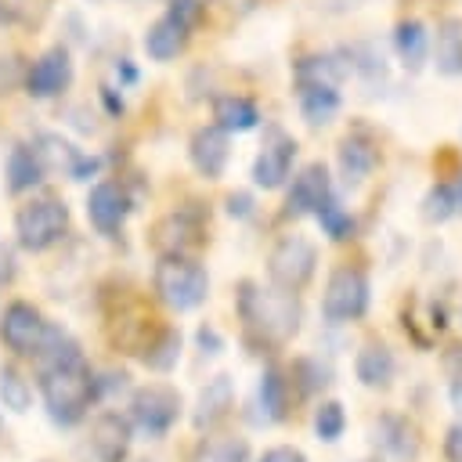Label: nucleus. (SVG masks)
Wrapping results in <instances>:
<instances>
[{
    "label": "nucleus",
    "instance_id": "obj_15",
    "mask_svg": "<svg viewBox=\"0 0 462 462\" xmlns=\"http://www.w3.org/2000/svg\"><path fill=\"white\" fill-rule=\"evenodd\" d=\"M188 155H191V166L206 177V180H217L224 170H227V159H231V141H227V130H220L217 123L209 126H199L188 141Z\"/></svg>",
    "mask_w": 462,
    "mask_h": 462
},
{
    "label": "nucleus",
    "instance_id": "obj_27",
    "mask_svg": "<svg viewBox=\"0 0 462 462\" xmlns=\"http://www.w3.org/2000/svg\"><path fill=\"white\" fill-rule=\"evenodd\" d=\"M393 47H397V58L404 61V69H419L430 54V32L422 22H401L397 32H393Z\"/></svg>",
    "mask_w": 462,
    "mask_h": 462
},
{
    "label": "nucleus",
    "instance_id": "obj_42",
    "mask_svg": "<svg viewBox=\"0 0 462 462\" xmlns=\"http://www.w3.org/2000/svg\"><path fill=\"white\" fill-rule=\"evenodd\" d=\"M444 458L448 462H462V422L448 426V433H444Z\"/></svg>",
    "mask_w": 462,
    "mask_h": 462
},
{
    "label": "nucleus",
    "instance_id": "obj_31",
    "mask_svg": "<svg viewBox=\"0 0 462 462\" xmlns=\"http://www.w3.org/2000/svg\"><path fill=\"white\" fill-rule=\"evenodd\" d=\"M0 404L7 411H14V415L29 411V404H32V386H29V379L14 365L0 368Z\"/></svg>",
    "mask_w": 462,
    "mask_h": 462
},
{
    "label": "nucleus",
    "instance_id": "obj_21",
    "mask_svg": "<svg viewBox=\"0 0 462 462\" xmlns=\"http://www.w3.org/2000/svg\"><path fill=\"white\" fill-rule=\"evenodd\" d=\"M289 390H292V383L285 379V372L278 365H267L260 372V386H256L260 422H282L289 415Z\"/></svg>",
    "mask_w": 462,
    "mask_h": 462
},
{
    "label": "nucleus",
    "instance_id": "obj_44",
    "mask_svg": "<svg viewBox=\"0 0 462 462\" xmlns=\"http://www.w3.org/2000/svg\"><path fill=\"white\" fill-rule=\"evenodd\" d=\"M14 278V253L0 242V285H7Z\"/></svg>",
    "mask_w": 462,
    "mask_h": 462
},
{
    "label": "nucleus",
    "instance_id": "obj_37",
    "mask_svg": "<svg viewBox=\"0 0 462 462\" xmlns=\"http://www.w3.org/2000/svg\"><path fill=\"white\" fill-rule=\"evenodd\" d=\"M440 368H444L448 383H462V339H455L440 350Z\"/></svg>",
    "mask_w": 462,
    "mask_h": 462
},
{
    "label": "nucleus",
    "instance_id": "obj_45",
    "mask_svg": "<svg viewBox=\"0 0 462 462\" xmlns=\"http://www.w3.org/2000/svg\"><path fill=\"white\" fill-rule=\"evenodd\" d=\"M448 397H451L455 411H462V383H448Z\"/></svg>",
    "mask_w": 462,
    "mask_h": 462
},
{
    "label": "nucleus",
    "instance_id": "obj_47",
    "mask_svg": "<svg viewBox=\"0 0 462 462\" xmlns=\"http://www.w3.org/2000/svg\"><path fill=\"white\" fill-rule=\"evenodd\" d=\"M365 462H375V458H365Z\"/></svg>",
    "mask_w": 462,
    "mask_h": 462
},
{
    "label": "nucleus",
    "instance_id": "obj_3",
    "mask_svg": "<svg viewBox=\"0 0 462 462\" xmlns=\"http://www.w3.org/2000/svg\"><path fill=\"white\" fill-rule=\"evenodd\" d=\"M152 285H155V296L170 310H177V314L195 310L209 296V274L191 256H159L155 274H152Z\"/></svg>",
    "mask_w": 462,
    "mask_h": 462
},
{
    "label": "nucleus",
    "instance_id": "obj_40",
    "mask_svg": "<svg viewBox=\"0 0 462 462\" xmlns=\"http://www.w3.org/2000/svg\"><path fill=\"white\" fill-rule=\"evenodd\" d=\"M256 462H307V455H303L300 448H292V444H274V448H267Z\"/></svg>",
    "mask_w": 462,
    "mask_h": 462
},
{
    "label": "nucleus",
    "instance_id": "obj_35",
    "mask_svg": "<svg viewBox=\"0 0 462 462\" xmlns=\"http://www.w3.org/2000/svg\"><path fill=\"white\" fill-rule=\"evenodd\" d=\"M343 430H346V411H343V404H339V401H321V404L314 408V433H318V440L332 444V440L343 437Z\"/></svg>",
    "mask_w": 462,
    "mask_h": 462
},
{
    "label": "nucleus",
    "instance_id": "obj_22",
    "mask_svg": "<svg viewBox=\"0 0 462 462\" xmlns=\"http://www.w3.org/2000/svg\"><path fill=\"white\" fill-rule=\"evenodd\" d=\"M188 36H191V29L184 25V22H177L170 11L144 32V51H148V58H155V61H170V58H177L184 47H188Z\"/></svg>",
    "mask_w": 462,
    "mask_h": 462
},
{
    "label": "nucleus",
    "instance_id": "obj_24",
    "mask_svg": "<svg viewBox=\"0 0 462 462\" xmlns=\"http://www.w3.org/2000/svg\"><path fill=\"white\" fill-rule=\"evenodd\" d=\"M213 123L227 134H245L260 123V108L253 97H242V94H220L213 101Z\"/></svg>",
    "mask_w": 462,
    "mask_h": 462
},
{
    "label": "nucleus",
    "instance_id": "obj_4",
    "mask_svg": "<svg viewBox=\"0 0 462 462\" xmlns=\"http://www.w3.org/2000/svg\"><path fill=\"white\" fill-rule=\"evenodd\" d=\"M69 235V206L61 199H36L14 213V238L29 253H43Z\"/></svg>",
    "mask_w": 462,
    "mask_h": 462
},
{
    "label": "nucleus",
    "instance_id": "obj_20",
    "mask_svg": "<svg viewBox=\"0 0 462 462\" xmlns=\"http://www.w3.org/2000/svg\"><path fill=\"white\" fill-rule=\"evenodd\" d=\"M336 162H339V173H343L346 184H361L379 166V144L372 137H365V134H346L339 141Z\"/></svg>",
    "mask_w": 462,
    "mask_h": 462
},
{
    "label": "nucleus",
    "instance_id": "obj_12",
    "mask_svg": "<svg viewBox=\"0 0 462 462\" xmlns=\"http://www.w3.org/2000/svg\"><path fill=\"white\" fill-rule=\"evenodd\" d=\"M292 159H296V141H292L282 126H267L263 148H260V155L253 159V184L263 188V191L282 188V184L289 180Z\"/></svg>",
    "mask_w": 462,
    "mask_h": 462
},
{
    "label": "nucleus",
    "instance_id": "obj_23",
    "mask_svg": "<svg viewBox=\"0 0 462 462\" xmlns=\"http://www.w3.org/2000/svg\"><path fill=\"white\" fill-rule=\"evenodd\" d=\"M296 101H300V116L310 126H325L343 105V97L332 83H296Z\"/></svg>",
    "mask_w": 462,
    "mask_h": 462
},
{
    "label": "nucleus",
    "instance_id": "obj_8",
    "mask_svg": "<svg viewBox=\"0 0 462 462\" xmlns=\"http://www.w3.org/2000/svg\"><path fill=\"white\" fill-rule=\"evenodd\" d=\"M47 328H51V321L40 314V307H32L25 300L7 303L0 314V343L14 357H36V350L47 339Z\"/></svg>",
    "mask_w": 462,
    "mask_h": 462
},
{
    "label": "nucleus",
    "instance_id": "obj_5",
    "mask_svg": "<svg viewBox=\"0 0 462 462\" xmlns=\"http://www.w3.org/2000/svg\"><path fill=\"white\" fill-rule=\"evenodd\" d=\"M184 411L180 393L170 383H144L130 393V426L144 437H166Z\"/></svg>",
    "mask_w": 462,
    "mask_h": 462
},
{
    "label": "nucleus",
    "instance_id": "obj_10",
    "mask_svg": "<svg viewBox=\"0 0 462 462\" xmlns=\"http://www.w3.org/2000/svg\"><path fill=\"white\" fill-rule=\"evenodd\" d=\"M372 448L379 451V462H415L422 451V437L408 415L383 411L372 422Z\"/></svg>",
    "mask_w": 462,
    "mask_h": 462
},
{
    "label": "nucleus",
    "instance_id": "obj_11",
    "mask_svg": "<svg viewBox=\"0 0 462 462\" xmlns=\"http://www.w3.org/2000/svg\"><path fill=\"white\" fill-rule=\"evenodd\" d=\"M32 155L43 170V177H72V180H87V173H94V159H87L72 141H65L61 134H40L32 144Z\"/></svg>",
    "mask_w": 462,
    "mask_h": 462
},
{
    "label": "nucleus",
    "instance_id": "obj_43",
    "mask_svg": "<svg viewBox=\"0 0 462 462\" xmlns=\"http://www.w3.org/2000/svg\"><path fill=\"white\" fill-rule=\"evenodd\" d=\"M227 213H231V217H249V213H253V199H249L245 191L227 195Z\"/></svg>",
    "mask_w": 462,
    "mask_h": 462
},
{
    "label": "nucleus",
    "instance_id": "obj_29",
    "mask_svg": "<svg viewBox=\"0 0 462 462\" xmlns=\"http://www.w3.org/2000/svg\"><path fill=\"white\" fill-rule=\"evenodd\" d=\"M296 83H332L339 87V79L350 72L336 54H307L296 61Z\"/></svg>",
    "mask_w": 462,
    "mask_h": 462
},
{
    "label": "nucleus",
    "instance_id": "obj_14",
    "mask_svg": "<svg viewBox=\"0 0 462 462\" xmlns=\"http://www.w3.org/2000/svg\"><path fill=\"white\" fill-rule=\"evenodd\" d=\"M69 83H72V58L65 47L43 51L25 72V90L32 97H58L61 90H69Z\"/></svg>",
    "mask_w": 462,
    "mask_h": 462
},
{
    "label": "nucleus",
    "instance_id": "obj_30",
    "mask_svg": "<svg viewBox=\"0 0 462 462\" xmlns=\"http://www.w3.org/2000/svg\"><path fill=\"white\" fill-rule=\"evenodd\" d=\"M40 177H43V170H40L32 148H29V144H14L11 155H7V191H11V195H22V191H29Z\"/></svg>",
    "mask_w": 462,
    "mask_h": 462
},
{
    "label": "nucleus",
    "instance_id": "obj_7",
    "mask_svg": "<svg viewBox=\"0 0 462 462\" xmlns=\"http://www.w3.org/2000/svg\"><path fill=\"white\" fill-rule=\"evenodd\" d=\"M368 292H372V285H368V274L361 267H350V263L336 267L328 274V282H325V292H321V314H325V321L346 325V321L365 318Z\"/></svg>",
    "mask_w": 462,
    "mask_h": 462
},
{
    "label": "nucleus",
    "instance_id": "obj_32",
    "mask_svg": "<svg viewBox=\"0 0 462 462\" xmlns=\"http://www.w3.org/2000/svg\"><path fill=\"white\" fill-rule=\"evenodd\" d=\"M455 213H458V184H448V180L433 184V188L426 191V199H422V217H426L430 224H444V220H451Z\"/></svg>",
    "mask_w": 462,
    "mask_h": 462
},
{
    "label": "nucleus",
    "instance_id": "obj_39",
    "mask_svg": "<svg viewBox=\"0 0 462 462\" xmlns=\"http://www.w3.org/2000/svg\"><path fill=\"white\" fill-rule=\"evenodd\" d=\"M22 79V65L14 54H0V94L14 90V83Z\"/></svg>",
    "mask_w": 462,
    "mask_h": 462
},
{
    "label": "nucleus",
    "instance_id": "obj_1",
    "mask_svg": "<svg viewBox=\"0 0 462 462\" xmlns=\"http://www.w3.org/2000/svg\"><path fill=\"white\" fill-rule=\"evenodd\" d=\"M36 365H40L36 383L47 415L58 426H76L97 401V372L87 365L79 343L51 325L43 346L36 350Z\"/></svg>",
    "mask_w": 462,
    "mask_h": 462
},
{
    "label": "nucleus",
    "instance_id": "obj_19",
    "mask_svg": "<svg viewBox=\"0 0 462 462\" xmlns=\"http://www.w3.org/2000/svg\"><path fill=\"white\" fill-rule=\"evenodd\" d=\"M354 375L368 390H386L397 375V357L383 339H365L354 354Z\"/></svg>",
    "mask_w": 462,
    "mask_h": 462
},
{
    "label": "nucleus",
    "instance_id": "obj_18",
    "mask_svg": "<svg viewBox=\"0 0 462 462\" xmlns=\"http://www.w3.org/2000/svg\"><path fill=\"white\" fill-rule=\"evenodd\" d=\"M235 408V379L227 372H217L202 390H199V401H195V411H191V422L195 430H213L220 426Z\"/></svg>",
    "mask_w": 462,
    "mask_h": 462
},
{
    "label": "nucleus",
    "instance_id": "obj_13",
    "mask_svg": "<svg viewBox=\"0 0 462 462\" xmlns=\"http://www.w3.org/2000/svg\"><path fill=\"white\" fill-rule=\"evenodd\" d=\"M328 199H332V177H328L325 162H307V166L292 177V188H289V195H285V217L318 213Z\"/></svg>",
    "mask_w": 462,
    "mask_h": 462
},
{
    "label": "nucleus",
    "instance_id": "obj_28",
    "mask_svg": "<svg viewBox=\"0 0 462 462\" xmlns=\"http://www.w3.org/2000/svg\"><path fill=\"white\" fill-rule=\"evenodd\" d=\"M437 72L462 76V18H448L437 29Z\"/></svg>",
    "mask_w": 462,
    "mask_h": 462
},
{
    "label": "nucleus",
    "instance_id": "obj_26",
    "mask_svg": "<svg viewBox=\"0 0 462 462\" xmlns=\"http://www.w3.org/2000/svg\"><path fill=\"white\" fill-rule=\"evenodd\" d=\"M188 462H249V444L242 437L213 433V437H202L195 444Z\"/></svg>",
    "mask_w": 462,
    "mask_h": 462
},
{
    "label": "nucleus",
    "instance_id": "obj_2",
    "mask_svg": "<svg viewBox=\"0 0 462 462\" xmlns=\"http://www.w3.org/2000/svg\"><path fill=\"white\" fill-rule=\"evenodd\" d=\"M235 310H238L245 339L256 346H267V350L285 346L300 332V321H303V307H300L296 292L278 289V285H260L249 278L238 282Z\"/></svg>",
    "mask_w": 462,
    "mask_h": 462
},
{
    "label": "nucleus",
    "instance_id": "obj_17",
    "mask_svg": "<svg viewBox=\"0 0 462 462\" xmlns=\"http://www.w3.org/2000/svg\"><path fill=\"white\" fill-rule=\"evenodd\" d=\"M130 440H134V426L119 411H101L90 426V451L97 455V462H123Z\"/></svg>",
    "mask_w": 462,
    "mask_h": 462
},
{
    "label": "nucleus",
    "instance_id": "obj_16",
    "mask_svg": "<svg viewBox=\"0 0 462 462\" xmlns=\"http://www.w3.org/2000/svg\"><path fill=\"white\" fill-rule=\"evenodd\" d=\"M126 213H130V199H126L123 184H116V180H97V184L90 188V195H87V217H90V224H94L101 235H116V231L123 227Z\"/></svg>",
    "mask_w": 462,
    "mask_h": 462
},
{
    "label": "nucleus",
    "instance_id": "obj_6",
    "mask_svg": "<svg viewBox=\"0 0 462 462\" xmlns=\"http://www.w3.org/2000/svg\"><path fill=\"white\" fill-rule=\"evenodd\" d=\"M318 271V245L307 235H282L267 253V278L278 289L300 292Z\"/></svg>",
    "mask_w": 462,
    "mask_h": 462
},
{
    "label": "nucleus",
    "instance_id": "obj_41",
    "mask_svg": "<svg viewBox=\"0 0 462 462\" xmlns=\"http://www.w3.org/2000/svg\"><path fill=\"white\" fill-rule=\"evenodd\" d=\"M195 339H199L202 354H220V350H224V336H220V332H217L213 325H199Z\"/></svg>",
    "mask_w": 462,
    "mask_h": 462
},
{
    "label": "nucleus",
    "instance_id": "obj_38",
    "mask_svg": "<svg viewBox=\"0 0 462 462\" xmlns=\"http://www.w3.org/2000/svg\"><path fill=\"white\" fill-rule=\"evenodd\" d=\"M170 14H173L177 22H184L188 29H195L199 18H202V0H173V4H170Z\"/></svg>",
    "mask_w": 462,
    "mask_h": 462
},
{
    "label": "nucleus",
    "instance_id": "obj_9",
    "mask_svg": "<svg viewBox=\"0 0 462 462\" xmlns=\"http://www.w3.org/2000/svg\"><path fill=\"white\" fill-rule=\"evenodd\" d=\"M206 242V224L191 209H173L155 220L152 227V249L159 256H191Z\"/></svg>",
    "mask_w": 462,
    "mask_h": 462
},
{
    "label": "nucleus",
    "instance_id": "obj_25",
    "mask_svg": "<svg viewBox=\"0 0 462 462\" xmlns=\"http://www.w3.org/2000/svg\"><path fill=\"white\" fill-rule=\"evenodd\" d=\"M137 354H141V365H144V368H152V372H170V368L177 365V357H180V332H177L173 325H162V328L152 332V339H148Z\"/></svg>",
    "mask_w": 462,
    "mask_h": 462
},
{
    "label": "nucleus",
    "instance_id": "obj_46",
    "mask_svg": "<svg viewBox=\"0 0 462 462\" xmlns=\"http://www.w3.org/2000/svg\"><path fill=\"white\" fill-rule=\"evenodd\" d=\"M458 209H462V188H458Z\"/></svg>",
    "mask_w": 462,
    "mask_h": 462
},
{
    "label": "nucleus",
    "instance_id": "obj_36",
    "mask_svg": "<svg viewBox=\"0 0 462 462\" xmlns=\"http://www.w3.org/2000/svg\"><path fill=\"white\" fill-rule=\"evenodd\" d=\"M51 0H0V11L11 18V22H22V25H32L43 18Z\"/></svg>",
    "mask_w": 462,
    "mask_h": 462
},
{
    "label": "nucleus",
    "instance_id": "obj_34",
    "mask_svg": "<svg viewBox=\"0 0 462 462\" xmlns=\"http://www.w3.org/2000/svg\"><path fill=\"white\" fill-rule=\"evenodd\" d=\"M328 375H332L328 365H321L318 357H296V361H292V383L300 386L303 397L325 390V386H328Z\"/></svg>",
    "mask_w": 462,
    "mask_h": 462
},
{
    "label": "nucleus",
    "instance_id": "obj_33",
    "mask_svg": "<svg viewBox=\"0 0 462 462\" xmlns=\"http://www.w3.org/2000/svg\"><path fill=\"white\" fill-rule=\"evenodd\" d=\"M318 217V224H321V231L332 238V242H346V238H354V231H357V224H354V217L336 202V195L314 213Z\"/></svg>",
    "mask_w": 462,
    "mask_h": 462
}]
</instances>
